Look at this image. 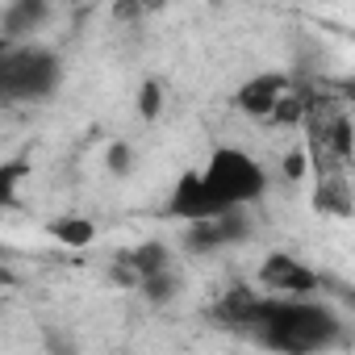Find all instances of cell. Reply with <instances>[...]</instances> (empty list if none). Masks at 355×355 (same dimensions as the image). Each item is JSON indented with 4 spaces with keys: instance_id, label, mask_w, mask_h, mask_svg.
Wrapping results in <instances>:
<instances>
[{
    "instance_id": "obj_1",
    "label": "cell",
    "mask_w": 355,
    "mask_h": 355,
    "mask_svg": "<svg viewBox=\"0 0 355 355\" xmlns=\"http://www.w3.org/2000/svg\"><path fill=\"white\" fill-rule=\"evenodd\" d=\"M338 334L343 322L334 318V309L309 297H263L251 326V338L280 355H313L338 343Z\"/></svg>"
},
{
    "instance_id": "obj_2",
    "label": "cell",
    "mask_w": 355,
    "mask_h": 355,
    "mask_svg": "<svg viewBox=\"0 0 355 355\" xmlns=\"http://www.w3.org/2000/svg\"><path fill=\"white\" fill-rule=\"evenodd\" d=\"M201 180H205V189L218 197V205H226V209H247L251 201L263 197L268 171H263V163H259L255 155H247V150H239V146H218V150L209 155L205 171H201Z\"/></svg>"
},
{
    "instance_id": "obj_3",
    "label": "cell",
    "mask_w": 355,
    "mask_h": 355,
    "mask_svg": "<svg viewBox=\"0 0 355 355\" xmlns=\"http://www.w3.org/2000/svg\"><path fill=\"white\" fill-rule=\"evenodd\" d=\"M59 88V55L46 46H9L0 63V101H42Z\"/></svg>"
},
{
    "instance_id": "obj_4",
    "label": "cell",
    "mask_w": 355,
    "mask_h": 355,
    "mask_svg": "<svg viewBox=\"0 0 355 355\" xmlns=\"http://www.w3.org/2000/svg\"><path fill=\"white\" fill-rule=\"evenodd\" d=\"M259 284H263L272 297H313V293H318V272H313L309 263H301L297 255L276 251V255L263 259Z\"/></svg>"
},
{
    "instance_id": "obj_5",
    "label": "cell",
    "mask_w": 355,
    "mask_h": 355,
    "mask_svg": "<svg viewBox=\"0 0 355 355\" xmlns=\"http://www.w3.org/2000/svg\"><path fill=\"white\" fill-rule=\"evenodd\" d=\"M167 214L180 218V222H189V226H197V222H209V218L226 214V205H218V197L205 189L201 171H184L180 180H175L171 197H167Z\"/></svg>"
},
{
    "instance_id": "obj_6",
    "label": "cell",
    "mask_w": 355,
    "mask_h": 355,
    "mask_svg": "<svg viewBox=\"0 0 355 355\" xmlns=\"http://www.w3.org/2000/svg\"><path fill=\"white\" fill-rule=\"evenodd\" d=\"M247 230H251V226H247V214H243V209H226V214H218V218H209V222L189 226L184 247H189L193 255L222 251V247H230V243H243Z\"/></svg>"
},
{
    "instance_id": "obj_7",
    "label": "cell",
    "mask_w": 355,
    "mask_h": 355,
    "mask_svg": "<svg viewBox=\"0 0 355 355\" xmlns=\"http://www.w3.org/2000/svg\"><path fill=\"white\" fill-rule=\"evenodd\" d=\"M288 88H293L288 76H255L234 92V109L255 117V121H272V113H276V105Z\"/></svg>"
},
{
    "instance_id": "obj_8",
    "label": "cell",
    "mask_w": 355,
    "mask_h": 355,
    "mask_svg": "<svg viewBox=\"0 0 355 355\" xmlns=\"http://www.w3.org/2000/svg\"><path fill=\"white\" fill-rule=\"evenodd\" d=\"M259 293L255 288H247V284H234V288H226L222 297H218V305H214V318L222 322V326H230V330H239V334H251V326H255V313H259Z\"/></svg>"
},
{
    "instance_id": "obj_9",
    "label": "cell",
    "mask_w": 355,
    "mask_h": 355,
    "mask_svg": "<svg viewBox=\"0 0 355 355\" xmlns=\"http://www.w3.org/2000/svg\"><path fill=\"white\" fill-rule=\"evenodd\" d=\"M125 268H130V272L138 276V284H142V280H150V276H159V272L171 268V251H167V243L150 239V243H142V247H134V251L125 255Z\"/></svg>"
},
{
    "instance_id": "obj_10",
    "label": "cell",
    "mask_w": 355,
    "mask_h": 355,
    "mask_svg": "<svg viewBox=\"0 0 355 355\" xmlns=\"http://www.w3.org/2000/svg\"><path fill=\"white\" fill-rule=\"evenodd\" d=\"M51 9L42 0H21V5H9L5 17H0V38H17V34H34L38 21H46Z\"/></svg>"
},
{
    "instance_id": "obj_11",
    "label": "cell",
    "mask_w": 355,
    "mask_h": 355,
    "mask_svg": "<svg viewBox=\"0 0 355 355\" xmlns=\"http://www.w3.org/2000/svg\"><path fill=\"white\" fill-rule=\"evenodd\" d=\"M313 205H318V209H326V214L351 218V189H347V171H334V175H318V193H313Z\"/></svg>"
},
{
    "instance_id": "obj_12",
    "label": "cell",
    "mask_w": 355,
    "mask_h": 355,
    "mask_svg": "<svg viewBox=\"0 0 355 355\" xmlns=\"http://www.w3.org/2000/svg\"><path fill=\"white\" fill-rule=\"evenodd\" d=\"M51 234L63 243V247H88L96 239V226L88 218H55L51 222Z\"/></svg>"
},
{
    "instance_id": "obj_13",
    "label": "cell",
    "mask_w": 355,
    "mask_h": 355,
    "mask_svg": "<svg viewBox=\"0 0 355 355\" xmlns=\"http://www.w3.org/2000/svg\"><path fill=\"white\" fill-rule=\"evenodd\" d=\"M26 175H30V163H26V159L0 163V209H13V205H17V189H21Z\"/></svg>"
},
{
    "instance_id": "obj_14",
    "label": "cell",
    "mask_w": 355,
    "mask_h": 355,
    "mask_svg": "<svg viewBox=\"0 0 355 355\" xmlns=\"http://www.w3.org/2000/svg\"><path fill=\"white\" fill-rule=\"evenodd\" d=\"M138 288H142V297H146L150 305H167V301L175 297V288H180V276H175V268H167V272H159V276L142 280Z\"/></svg>"
},
{
    "instance_id": "obj_15",
    "label": "cell",
    "mask_w": 355,
    "mask_h": 355,
    "mask_svg": "<svg viewBox=\"0 0 355 355\" xmlns=\"http://www.w3.org/2000/svg\"><path fill=\"white\" fill-rule=\"evenodd\" d=\"M159 109H163V84H159V80H146L142 92H138V113H142L146 121H155Z\"/></svg>"
},
{
    "instance_id": "obj_16",
    "label": "cell",
    "mask_w": 355,
    "mask_h": 355,
    "mask_svg": "<svg viewBox=\"0 0 355 355\" xmlns=\"http://www.w3.org/2000/svg\"><path fill=\"white\" fill-rule=\"evenodd\" d=\"M130 163H134V150H130L125 142H113V146H109V167H113L117 175H125Z\"/></svg>"
},
{
    "instance_id": "obj_17",
    "label": "cell",
    "mask_w": 355,
    "mask_h": 355,
    "mask_svg": "<svg viewBox=\"0 0 355 355\" xmlns=\"http://www.w3.org/2000/svg\"><path fill=\"white\" fill-rule=\"evenodd\" d=\"M46 351H51V355H80L76 343H71L63 330H51V334H46Z\"/></svg>"
},
{
    "instance_id": "obj_18",
    "label": "cell",
    "mask_w": 355,
    "mask_h": 355,
    "mask_svg": "<svg viewBox=\"0 0 355 355\" xmlns=\"http://www.w3.org/2000/svg\"><path fill=\"white\" fill-rule=\"evenodd\" d=\"M284 171H288V175H301V171H305V155H301V150L288 155V159H284Z\"/></svg>"
},
{
    "instance_id": "obj_19",
    "label": "cell",
    "mask_w": 355,
    "mask_h": 355,
    "mask_svg": "<svg viewBox=\"0 0 355 355\" xmlns=\"http://www.w3.org/2000/svg\"><path fill=\"white\" fill-rule=\"evenodd\" d=\"M9 46H13L9 38H0V63H5V55H9Z\"/></svg>"
},
{
    "instance_id": "obj_20",
    "label": "cell",
    "mask_w": 355,
    "mask_h": 355,
    "mask_svg": "<svg viewBox=\"0 0 355 355\" xmlns=\"http://www.w3.org/2000/svg\"><path fill=\"white\" fill-rule=\"evenodd\" d=\"M0 284H13V272H5V268H0Z\"/></svg>"
}]
</instances>
